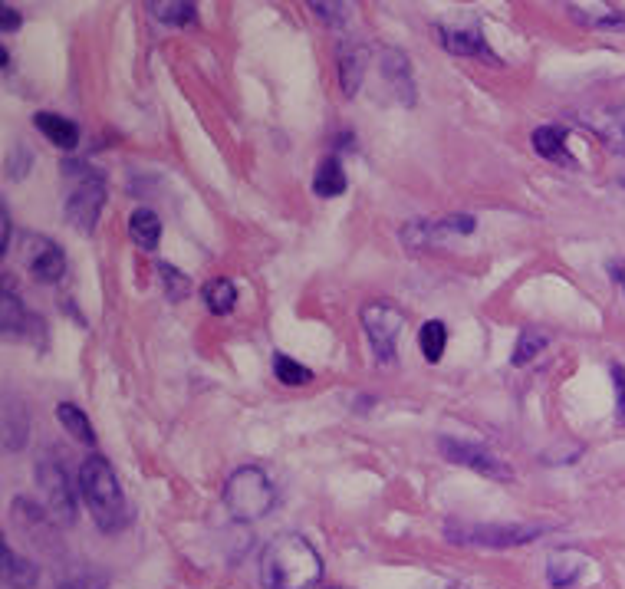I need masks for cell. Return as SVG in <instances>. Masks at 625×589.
<instances>
[{"label":"cell","mask_w":625,"mask_h":589,"mask_svg":"<svg viewBox=\"0 0 625 589\" xmlns=\"http://www.w3.org/2000/svg\"><path fill=\"white\" fill-rule=\"evenodd\" d=\"M418 346H422V356L435 366L445 356V346H448V326L441 320H428L422 326V333H418Z\"/></svg>","instance_id":"cell-26"},{"label":"cell","mask_w":625,"mask_h":589,"mask_svg":"<svg viewBox=\"0 0 625 589\" xmlns=\"http://www.w3.org/2000/svg\"><path fill=\"white\" fill-rule=\"evenodd\" d=\"M435 37L441 40V47H445L448 53L474 56V60H487V63L500 66V60L491 53V47H487V40H484V33L477 27H445V24H438Z\"/></svg>","instance_id":"cell-11"},{"label":"cell","mask_w":625,"mask_h":589,"mask_svg":"<svg viewBox=\"0 0 625 589\" xmlns=\"http://www.w3.org/2000/svg\"><path fill=\"white\" fill-rule=\"evenodd\" d=\"M346 168L343 162H339L336 155H329L320 162V168H316V178H313V191L320 198H336V195H343L346 191Z\"/></svg>","instance_id":"cell-20"},{"label":"cell","mask_w":625,"mask_h":589,"mask_svg":"<svg viewBox=\"0 0 625 589\" xmlns=\"http://www.w3.org/2000/svg\"><path fill=\"white\" fill-rule=\"evenodd\" d=\"M79 494H83V501L89 507V514H93L96 527L112 534V530H119L125 524V517H129V507H125V494H122V484L116 478V471H112V464L106 458H86L79 464Z\"/></svg>","instance_id":"cell-2"},{"label":"cell","mask_w":625,"mask_h":589,"mask_svg":"<svg viewBox=\"0 0 625 589\" xmlns=\"http://www.w3.org/2000/svg\"><path fill=\"white\" fill-rule=\"evenodd\" d=\"M37 484L40 491L47 494L50 511L63 520V524H73L76 520V497L70 491V478H66L63 464L56 461V455H43L37 464Z\"/></svg>","instance_id":"cell-8"},{"label":"cell","mask_w":625,"mask_h":589,"mask_svg":"<svg viewBox=\"0 0 625 589\" xmlns=\"http://www.w3.org/2000/svg\"><path fill=\"white\" fill-rule=\"evenodd\" d=\"M609 274H612V280H616V283H622V290H625V264H612Z\"/></svg>","instance_id":"cell-35"},{"label":"cell","mask_w":625,"mask_h":589,"mask_svg":"<svg viewBox=\"0 0 625 589\" xmlns=\"http://www.w3.org/2000/svg\"><path fill=\"white\" fill-rule=\"evenodd\" d=\"M570 14H573L583 27L625 33V10H616V7H599V4H589V7L570 4Z\"/></svg>","instance_id":"cell-17"},{"label":"cell","mask_w":625,"mask_h":589,"mask_svg":"<svg viewBox=\"0 0 625 589\" xmlns=\"http://www.w3.org/2000/svg\"><path fill=\"white\" fill-rule=\"evenodd\" d=\"M60 589H106V576H96V573H73L70 580L60 583Z\"/></svg>","instance_id":"cell-31"},{"label":"cell","mask_w":625,"mask_h":589,"mask_svg":"<svg viewBox=\"0 0 625 589\" xmlns=\"http://www.w3.org/2000/svg\"><path fill=\"white\" fill-rule=\"evenodd\" d=\"M362 70H366V50H362V47H343V50H339V83H343L346 96L359 93Z\"/></svg>","instance_id":"cell-22"},{"label":"cell","mask_w":625,"mask_h":589,"mask_svg":"<svg viewBox=\"0 0 625 589\" xmlns=\"http://www.w3.org/2000/svg\"><path fill=\"white\" fill-rule=\"evenodd\" d=\"M622 185H625V175H622Z\"/></svg>","instance_id":"cell-37"},{"label":"cell","mask_w":625,"mask_h":589,"mask_svg":"<svg viewBox=\"0 0 625 589\" xmlns=\"http://www.w3.org/2000/svg\"><path fill=\"white\" fill-rule=\"evenodd\" d=\"M543 346H547V336L524 330L517 339V349H514V366H527V362H533L543 353Z\"/></svg>","instance_id":"cell-28"},{"label":"cell","mask_w":625,"mask_h":589,"mask_svg":"<svg viewBox=\"0 0 625 589\" xmlns=\"http://www.w3.org/2000/svg\"><path fill=\"white\" fill-rule=\"evenodd\" d=\"M27 425H30V415L24 409V402L20 399H4V448L7 451H20L27 441Z\"/></svg>","instance_id":"cell-18"},{"label":"cell","mask_w":625,"mask_h":589,"mask_svg":"<svg viewBox=\"0 0 625 589\" xmlns=\"http://www.w3.org/2000/svg\"><path fill=\"white\" fill-rule=\"evenodd\" d=\"M129 237L142 251H155L162 244V221H158V214L152 208H135L129 218Z\"/></svg>","instance_id":"cell-16"},{"label":"cell","mask_w":625,"mask_h":589,"mask_svg":"<svg viewBox=\"0 0 625 589\" xmlns=\"http://www.w3.org/2000/svg\"><path fill=\"white\" fill-rule=\"evenodd\" d=\"M260 580L267 589H313L323 580V557L303 534H280L260 553Z\"/></svg>","instance_id":"cell-1"},{"label":"cell","mask_w":625,"mask_h":589,"mask_svg":"<svg viewBox=\"0 0 625 589\" xmlns=\"http://www.w3.org/2000/svg\"><path fill=\"white\" fill-rule=\"evenodd\" d=\"M274 376L283 385H306V382H313V372L310 369L300 366L297 359L283 356V353H274Z\"/></svg>","instance_id":"cell-27"},{"label":"cell","mask_w":625,"mask_h":589,"mask_svg":"<svg viewBox=\"0 0 625 589\" xmlns=\"http://www.w3.org/2000/svg\"><path fill=\"white\" fill-rule=\"evenodd\" d=\"M477 221L471 218V214H448V218L441 221H425V224H408V228H402V241L412 244V247H425L431 241H438L441 234H474Z\"/></svg>","instance_id":"cell-12"},{"label":"cell","mask_w":625,"mask_h":589,"mask_svg":"<svg viewBox=\"0 0 625 589\" xmlns=\"http://www.w3.org/2000/svg\"><path fill=\"white\" fill-rule=\"evenodd\" d=\"M0 570H4V583L10 589H33L37 586V566L20 560L7 543H0Z\"/></svg>","instance_id":"cell-19"},{"label":"cell","mask_w":625,"mask_h":589,"mask_svg":"<svg viewBox=\"0 0 625 589\" xmlns=\"http://www.w3.org/2000/svg\"><path fill=\"white\" fill-rule=\"evenodd\" d=\"M66 168H70V172H79V178L63 205V218L79 234H93L99 224L102 205H106V178H102L99 172H86V168H79V165H66Z\"/></svg>","instance_id":"cell-6"},{"label":"cell","mask_w":625,"mask_h":589,"mask_svg":"<svg viewBox=\"0 0 625 589\" xmlns=\"http://www.w3.org/2000/svg\"><path fill=\"white\" fill-rule=\"evenodd\" d=\"M310 10L316 17H323V24H346L349 20V14H352V7L349 4H333V0H329V4H320V0H316V4H310Z\"/></svg>","instance_id":"cell-30"},{"label":"cell","mask_w":625,"mask_h":589,"mask_svg":"<svg viewBox=\"0 0 625 589\" xmlns=\"http://www.w3.org/2000/svg\"><path fill=\"white\" fill-rule=\"evenodd\" d=\"M24 24V17H20V10H14L10 4H0V30L4 33H14Z\"/></svg>","instance_id":"cell-32"},{"label":"cell","mask_w":625,"mask_h":589,"mask_svg":"<svg viewBox=\"0 0 625 589\" xmlns=\"http://www.w3.org/2000/svg\"><path fill=\"white\" fill-rule=\"evenodd\" d=\"M362 330L369 336L372 356L382 362V366H392L399 359V336L405 330V313L399 303L392 300H369L366 307L359 310Z\"/></svg>","instance_id":"cell-4"},{"label":"cell","mask_w":625,"mask_h":589,"mask_svg":"<svg viewBox=\"0 0 625 589\" xmlns=\"http://www.w3.org/2000/svg\"><path fill=\"white\" fill-rule=\"evenodd\" d=\"M158 274H162V280H165V293L172 300H185L188 293H191V287H188V277H181L175 267H168V264H158Z\"/></svg>","instance_id":"cell-29"},{"label":"cell","mask_w":625,"mask_h":589,"mask_svg":"<svg viewBox=\"0 0 625 589\" xmlns=\"http://www.w3.org/2000/svg\"><path fill=\"white\" fill-rule=\"evenodd\" d=\"M224 511L241 524H254L264 520L277 504V487L267 478L264 468L257 464H241L237 471H231V478L224 481Z\"/></svg>","instance_id":"cell-3"},{"label":"cell","mask_w":625,"mask_h":589,"mask_svg":"<svg viewBox=\"0 0 625 589\" xmlns=\"http://www.w3.org/2000/svg\"><path fill=\"white\" fill-rule=\"evenodd\" d=\"M152 17H158L168 27H195L198 24V7L188 0H168V4H149Z\"/></svg>","instance_id":"cell-25"},{"label":"cell","mask_w":625,"mask_h":589,"mask_svg":"<svg viewBox=\"0 0 625 589\" xmlns=\"http://www.w3.org/2000/svg\"><path fill=\"white\" fill-rule=\"evenodd\" d=\"M201 303L218 316L231 313L234 303H237V287L227 277H214L201 287Z\"/></svg>","instance_id":"cell-23"},{"label":"cell","mask_w":625,"mask_h":589,"mask_svg":"<svg viewBox=\"0 0 625 589\" xmlns=\"http://www.w3.org/2000/svg\"><path fill=\"white\" fill-rule=\"evenodd\" d=\"M0 56H4V73H10V66H14V63H10V53L0 50Z\"/></svg>","instance_id":"cell-36"},{"label":"cell","mask_w":625,"mask_h":589,"mask_svg":"<svg viewBox=\"0 0 625 589\" xmlns=\"http://www.w3.org/2000/svg\"><path fill=\"white\" fill-rule=\"evenodd\" d=\"M56 418H60V425L79 441V445H96V432H93V425H89V415H83V409H76L73 402L56 405Z\"/></svg>","instance_id":"cell-24"},{"label":"cell","mask_w":625,"mask_h":589,"mask_svg":"<svg viewBox=\"0 0 625 589\" xmlns=\"http://www.w3.org/2000/svg\"><path fill=\"white\" fill-rule=\"evenodd\" d=\"M589 132H596L609 152L625 155V106H602L579 116Z\"/></svg>","instance_id":"cell-10"},{"label":"cell","mask_w":625,"mask_h":589,"mask_svg":"<svg viewBox=\"0 0 625 589\" xmlns=\"http://www.w3.org/2000/svg\"><path fill=\"white\" fill-rule=\"evenodd\" d=\"M547 534V527L537 524H448L445 537L461 547H484V550H510Z\"/></svg>","instance_id":"cell-5"},{"label":"cell","mask_w":625,"mask_h":589,"mask_svg":"<svg viewBox=\"0 0 625 589\" xmlns=\"http://www.w3.org/2000/svg\"><path fill=\"white\" fill-rule=\"evenodd\" d=\"M24 254H27V267L33 270V277L43 280V283H56L66 274V254L50 241V237L27 234L24 237Z\"/></svg>","instance_id":"cell-9"},{"label":"cell","mask_w":625,"mask_h":589,"mask_svg":"<svg viewBox=\"0 0 625 589\" xmlns=\"http://www.w3.org/2000/svg\"><path fill=\"white\" fill-rule=\"evenodd\" d=\"M0 251L7 254V247H10V218H7V208H0Z\"/></svg>","instance_id":"cell-34"},{"label":"cell","mask_w":625,"mask_h":589,"mask_svg":"<svg viewBox=\"0 0 625 589\" xmlns=\"http://www.w3.org/2000/svg\"><path fill=\"white\" fill-rule=\"evenodd\" d=\"M451 589H458V586H451Z\"/></svg>","instance_id":"cell-38"},{"label":"cell","mask_w":625,"mask_h":589,"mask_svg":"<svg viewBox=\"0 0 625 589\" xmlns=\"http://www.w3.org/2000/svg\"><path fill=\"white\" fill-rule=\"evenodd\" d=\"M438 451L445 455L448 461L461 464V468H471L477 474H487V478L494 481H510L514 478V471L507 468L504 461H500L491 448H484L481 441H464V438H441L438 441Z\"/></svg>","instance_id":"cell-7"},{"label":"cell","mask_w":625,"mask_h":589,"mask_svg":"<svg viewBox=\"0 0 625 589\" xmlns=\"http://www.w3.org/2000/svg\"><path fill=\"white\" fill-rule=\"evenodd\" d=\"M612 382H616V409H619V422L625 425V369L612 366Z\"/></svg>","instance_id":"cell-33"},{"label":"cell","mask_w":625,"mask_h":589,"mask_svg":"<svg viewBox=\"0 0 625 589\" xmlns=\"http://www.w3.org/2000/svg\"><path fill=\"white\" fill-rule=\"evenodd\" d=\"M33 126H37L56 149H63V152H73L79 145V126L70 119L56 116V112H37V116H33Z\"/></svg>","instance_id":"cell-14"},{"label":"cell","mask_w":625,"mask_h":589,"mask_svg":"<svg viewBox=\"0 0 625 589\" xmlns=\"http://www.w3.org/2000/svg\"><path fill=\"white\" fill-rule=\"evenodd\" d=\"M27 323H30V313L24 310V303L10 287H4V297H0V330L4 336H24L27 333Z\"/></svg>","instance_id":"cell-21"},{"label":"cell","mask_w":625,"mask_h":589,"mask_svg":"<svg viewBox=\"0 0 625 589\" xmlns=\"http://www.w3.org/2000/svg\"><path fill=\"white\" fill-rule=\"evenodd\" d=\"M566 139H570V129L560 126V122H550V126H540L537 132L530 135V145H533V152L543 155L547 162L573 165V158L566 155Z\"/></svg>","instance_id":"cell-13"},{"label":"cell","mask_w":625,"mask_h":589,"mask_svg":"<svg viewBox=\"0 0 625 589\" xmlns=\"http://www.w3.org/2000/svg\"><path fill=\"white\" fill-rule=\"evenodd\" d=\"M382 73L395 86V93H399L402 103L412 106L415 103V86H412V66H408V56L399 53V50H385L382 53Z\"/></svg>","instance_id":"cell-15"}]
</instances>
